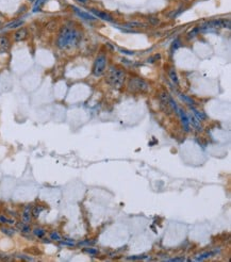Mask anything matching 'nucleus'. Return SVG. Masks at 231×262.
I'll return each instance as SVG.
<instances>
[{"label":"nucleus","instance_id":"1","mask_svg":"<svg viewBox=\"0 0 231 262\" xmlns=\"http://www.w3.org/2000/svg\"><path fill=\"white\" fill-rule=\"evenodd\" d=\"M82 32L73 23L66 24L60 29L57 37V46L62 50H70L80 44Z\"/></svg>","mask_w":231,"mask_h":262},{"label":"nucleus","instance_id":"2","mask_svg":"<svg viewBox=\"0 0 231 262\" xmlns=\"http://www.w3.org/2000/svg\"><path fill=\"white\" fill-rule=\"evenodd\" d=\"M126 79V71L118 66H111L106 74V82L114 89H120Z\"/></svg>","mask_w":231,"mask_h":262},{"label":"nucleus","instance_id":"3","mask_svg":"<svg viewBox=\"0 0 231 262\" xmlns=\"http://www.w3.org/2000/svg\"><path fill=\"white\" fill-rule=\"evenodd\" d=\"M149 89V84L144 79L139 77L130 78L128 81V90L132 93H143Z\"/></svg>","mask_w":231,"mask_h":262},{"label":"nucleus","instance_id":"4","mask_svg":"<svg viewBox=\"0 0 231 262\" xmlns=\"http://www.w3.org/2000/svg\"><path fill=\"white\" fill-rule=\"evenodd\" d=\"M221 27H224V28H230V19L229 18H218V19H212V20L206 21L200 25L198 28L201 31V30H207V29H211V28H221Z\"/></svg>","mask_w":231,"mask_h":262},{"label":"nucleus","instance_id":"5","mask_svg":"<svg viewBox=\"0 0 231 262\" xmlns=\"http://www.w3.org/2000/svg\"><path fill=\"white\" fill-rule=\"evenodd\" d=\"M107 70V57L104 54H99L96 58L94 66H93V75L95 77H100Z\"/></svg>","mask_w":231,"mask_h":262},{"label":"nucleus","instance_id":"6","mask_svg":"<svg viewBox=\"0 0 231 262\" xmlns=\"http://www.w3.org/2000/svg\"><path fill=\"white\" fill-rule=\"evenodd\" d=\"M170 95L166 91H163V92L160 93V101H161V108L165 113H170L173 111L172 106H170Z\"/></svg>","mask_w":231,"mask_h":262},{"label":"nucleus","instance_id":"7","mask_svg":"<svg viewBox=\"0 0 231 262\" xmlns=\"http://www.w3.org/2000/svg\"><path fill=\"white\" fill-rule=\"evenodd\" d=\"M11 48V42L9 37L0 35V53H7Z\"/></svg>","mask_w":231,"mask_h":262},{"label":"nucleus","instance_id":"8","mask_svg":"<svg viewBox=\"0 0 231 262\" xmlns=\"http://www.w3.org/2000/svg\"><path fill=\"white\" fill-rule=\"evenodd\" d=\"M91 12H92L95 16H97V17L103 19V20L110 21V23H113L114 21V18L112 17V15H110L109 13H107V12H103V11H100L97 9H91Z\"/></svg>","mask_w":231,"mask_h":262},{"label":"nucleus","instance_id":"9","mask_svg":"<svg viewBox=\"0 0 231 262\" xmlns=\"http://www.w3.org/2000/svg\"><path fill=\"white\" fill-rule=\"evenodd\" d=\"M71 9H73V11L76 13L77 15L80 16L81 18L86 19V20H96L95 16L92 15V14H90V13L84 12V11H81L80 9H78V8H76V7H71Z\"/></svg>","mask_w":231,"mask_h":262},{"label":"nucleus","instance_id":"10","mask_svg":"<svg viewBox=\"0 0 231 262\" xmlns=\"http://www.w3.org/2000/svg\"><path fill=\"white\" fill-rule=\"evenodd\" d=\"M28 36V30L26 28H20L14 33V41L15 42H21L25 41Z\"/></svg>","mask_w":231,"mask_h":262},{"label":"nucleus","instance_id":"11","mask_svg":"<svg viewBox=\"0 0 231 262\" xmlns=\"http://www.w3.org/2000/svg\"><path fill=\"white\" fill-rule=\"evenodd\" d=\"M178 113H179V115L181 117V122H182V124H183L184 131L189 132V130H190V120H189L188 115H186L185 112H184L183 110H181V109H178Z\"/></svg>","mask_w":231,"mask_h":262},{"label":"nucleus","instance_id":"12","mask_svg":"<svg viewBox=\"0 0 231 262\" xmlns=\"http://www.w3.org/2000/svg\"><path fill=\"white\" fill-rule=\"evenodd\" d=\"M31 222V206H27L23 212V223L29 224Z\"/></svg>","mask_w":231,"mask_h":262},{"label":"nucleus","instance_id":"13","mask_svg":"<svg viewBox=\"0 0 231 262\" xmlns=\"http://www.w3.org/2000/svg\"><path fill=\"white\" fill-rule=\"evenodd\" d=\"M168 76L175 84H179V79H178L177 73H176V70L174 67H170L168 70Z\"/></svg>","mask_w":231,"mask_h":262},{"label":"nucleus","instance_id":"14","mask_svg":"<svg viewBox=\"0 0 231 262\" xmlns=\"http://www.w3.org/2000/svg\"><path fill=\"white\" fill-rule=\"evenodd\" d=\"M191 109H192V111H193V114H194V116L197 118L199 122H201V120H206V114L203 112L201 111H198L197 109H195L194 107H191Z\"/></svg>","mask_w":231,"mask_h":262},{"label":"nucleus","instance_id":"15","mask_svg":"<svg viewBox=\"0 0 231 262\" xmlns=\"http://www.w3.org/2000/svg\"><path fill=\"white\" fill-rule=\"evenodd\" d=\"M189 117V120H190V123H192L193 124V126L194 127H196V129L197 130H201V125H200V122L199 120H197L196 117L194 116V115H190V116H188Z\"/></svg>","mask_w":231,"mask_h":262},{"label":"nucleus","instance_id":"16","mask_svg":"<svg viewBox=\"0 0 231 262\" xmlns=\"http://www.w3.org/2000/svg\"><path fill=\"white\" fill-rule=\"evenodd\" d=\"M21 25H24V20H21V19H16V20H13L11 21L7 25V28H10V29H13V28H17V27L21 26Z\"/></svg>","mask_w":231,"mask_h":262},{"label":"nucleus","instance_id":"17","mask_svg":"<svg viewBox=\"0 0 231 262\" xmlns=\"http://www.w3.org/2000/svg\"><path fill=\"white\" fill-rule=\"evenodd\" d=\"M179 97L182 99V100L184 101V103H186L188 104H190L191 107H194V104H195V101L192 99L191 97H189V96H186V95H184V94H179Z\"/></svg>","mask_w":231,"mask_h":262},{"label":"nucleus","instance_id":"18","mask_svg":"<svg viewBox=\"0 0 231 262\" xmlns=\"http://www.w3.org/2000/svg\"><path fill=\"white\" fill-rule=\"evenodd\" d=\"M217 254V250H214V252H209V253H205V254H201V255H199V257H196V260H203V259H207L209 257H211V256L215 255Z\"/></svg>","mask_w":231,"mask_h":262},{"label":"nucleus","instance_id":"19","mask_svg":"<svg viewBox=\"0 0 231 262\" xmlns=\"http://www.w3.org/2000/svg\"><path fill=\"white\" fill-rule=\"evenodd\" d=\"M44 210V207L42 206H36V207H34V209L32 210V215L34 216V217H37L38 215H40V213Z\"/></svg>","mask_w":231,"mask_h":262},{"label":"nucleus","instance_id":"20","mask_svg":"<svg viewBox=\"0 0 231 262\" xmlns=\"http://www.w3.org/2000/svg\"><path fill=\"white\" fill-rule=\"evenodd\" d=\"M17 227L20 228V230L23 231V232H26V233H29L30 232V227L28 226V224H25V223H19L17 224Z\"/></svg>","mask_w":231,"mask_h":262},{"label":"nucleus","instance_id":"21","mask_svg":"<svg viewBox=\"0 0 231 262\" xmlns=\"http://www.w3.org/2000/svg\"><path fill=\"white\" fill-rule=\"evenodd\" d=\"M33 233H34V236L37 237V238H44V236H45V230L42 229V228H35V229L33 230Z\"/></svg>","mask_w":231,"mask_h":262},{"label":"nucleus","instance_id":"22","mask_svg":"<svg viewBox=\"0 0 231 262\" xmlns=\"http://www.w3.org/2000/svg\"><path fill=\"white\" fill-rule=\"evenodd\" d=\"M45 0H35L34 5H33V12H37L40 10V8L42 7V4L44 3Z\"/></svg>","mask_w":231,"mask_h":262},{"label":"nucleus","instance_id":"23","mask_svg":"<svg viewBox=\"0 0 231 262\" xmlns=\"http://www.w3.org/2000/svg\"><path fill=\"white\" fill-rule=\"evenodd\" d=\"M124 27H128V28H135V27H145L144 24H141V23H128L126 25H124Z\"/></svg>","mask_w":231,"mask_h":262},{"label":"nucleus","instance_id":"24","mask_svg":"<svg viewBox=\"0 0 231 262\" xmlns=\"http://www.w3.org/2000/svg\"><path fill=\"white\" fill-rule=\"evenodd\" d=\"M0 222L4 223V224H10V225L14 224V220H9L8 217H5L4 215H0Z\"/></svg>","mask_w":231,"mask_h":262},{"label":"nucleus","instance_id":"25","mask_svg":"<svg viewBox=\"0 0 231 262\" xmlns=\"http://www.w3.org/2000/svg\"><path fill=\"white\" fill-rule=\"evenodd\" d=\"M83 250H84L85 253L91 254V255H97V254H98V250L97 249H94V248H92V247H85Z\"/></svg>","mask_w":231,"mask_h":262},{"label":"nucleus","instance_id":"26","mask_svg":"<svg viewBox=\"0 0 231 262\" xmlns=\"http://www.w3.org/2000/svg\"><path fill=\"white\" fill-rule=\"evenodd\" d=\"M50 239H51V240H54V241H60V240H61V237H60L59 233L54 231V232H51V234H50Z\"/></svg>","mask_w":231,"mask_h":262},{"label":"nucleus","instance_id":"27","mask_svg":"<svg viewBox=\"0 0 231 262\" xmlns=\"http://www.w3.org/2000/svg\"><path fill=\"white\" fill-rule=\"evenodd\" d=\"M199 31H200V30H199V28H198V27H197V28H194L191 32L189 33V37H190V38H191V37H194L195 35H196Z\"/></svg>","mask_w":231,"mask_h":262},{"label":"nucleus","instance_id":"28","mask_svg":"<svg viewBox=\"0 0 231 262\" xmlns=\"http://www.w3.org/2000/svg\"><path fill=\"white\" fill-rule=\"evenodd\" d=\"M2 232L5 233V234H8V236H13L14 234V230L13 229H8V228H2Z\"/></svg>","mask_w":231,"mask_h":262},{"label":"nucleus","instance_id":"29","mask_svg":"<svg viewBox=\"0 0 231 262\" xmlns=\"http://www.w3.org/2000/svg\"><path fill=\"white\" fill-rule=\"evenodd\" d=\"M61 244H62V245H67V246H74V245H75V243H74L73 241H70L69 239H67V241H63V242H61Z\"/></svg>","mask_w":231,"mask_h":262},{"label":"nucleus","instance_id":"30","mask_svg":"<svg viewBox=\"0 0 231 262\" xmlns=\"http://www.w3.org/2000/svg\"><path fill=\"white\" fill-rule=\"evenodd\" d=\"M160 58H161L160 54H156L155 57L149 58V59H148V62H149V63H152V62H155V61H156V59H160Z\"/></svg>","mask_w":231,"mask_h":262},{"label":"nucleus","instance_id":"31","mask_svg":"<svg viewBox=\"0 0 231 262\" xmlns=\"http://www.w3.org/2000/svg\"><path fill=\"white\" fill-rule=\"evenodd\" d=\"M75 1L80 4H87L90 2V0H75Z\"/></svg>","mask_w":231,"mask_h":262},{"label":"nucleus","instance_id":"32","mask_svg":"<svg viewBox=\"0 0 231 262\" xmlns=\"http://www.w3.org/2000/svg\"><path fill=\"white\" fill-rule=\"evenodd\" d=\"M169 261H184V258H174L169 259Z\"/></svg>","mask_w":231,"mask_h":262},{"label":"nucleus","instance_id":"33","mask_svg":"<svg viewBox=\"0 0 231 262\" xmlns=\"http://www.w3.org/2000/svg\"><path fill=\"white\" fill-rule=\"evenodd\" d=\"M29 1H31V2H34V1H35V0H29Z\"/></svg>","mask_w":231,"mask_h":262}]
</instances>
